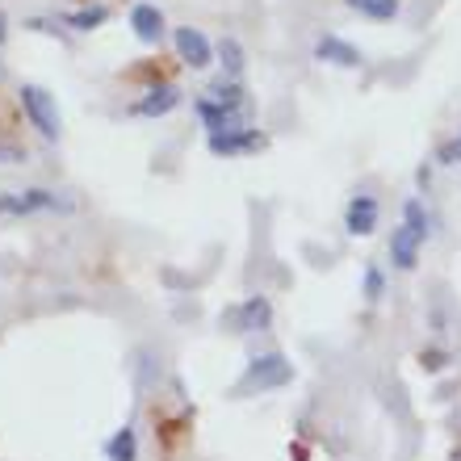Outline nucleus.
<instances>
[{
    "label": "nucleus",
    "instance_id": "6ab92c4d",
    "mask_svg": "<svg viewBox=\"0 0 461 461\" xmlns=\"http://www.w3.org/2000/svg\"><path fill=\"white\" fill-rule=\"evenodd\" d=\"M219 55H222V68H227V76L235 80V76L243 72V47L235 42V38H222V42H219Z\"/></svg>",
    "mask_w": 461,
    "mask_h": 461
},
{
    "label": "nucleus",
    "instance_id": "1a4fd4ad",
    "mask_svg": "<svg viewBox=\"0 0 461 461\" xmlns=\"http://www.w3.org/2000/svg\"><path fill=\"white\" fill-rule=\"evenodd\" d=\"M176 105H181V93H176L172 85H156L143 101H134L131 113L134 118H164V113H172Z\"/></svg>",
    "mask_w": 461,
    "mask_h": 461
},
{
    "label": "nucleus",
    "instance_id": "ddd939ff",
    "mask_svg": "<svg viewBox=\"0 0 461 461\" xmlns=\"http://www.w3.org/2000/svg\"><path fill=\"white\" fill-rule=\"evenodd\" d=\"M105 457L110 461H139V437H134V428H118V432L105 440Z\"/></svg>",
    "mask_w": 461,
    "mask_h": 461
},
{
    "label": "nucleus",
    "instance_id": "4be33fe9",
    "mask_svg": "<svg viewBox=\"0 0 461 461\" xmlns=\"http://www.w3.org/2000/svg\"><path fill=\"white\" fill-rule=\"evenodd\" d=\"M0 159H9V164H25V147H5L0 143Z\"/></svg>",
    "mask_w": 461,
    "mask_h": 461
},
{
    "label": "nucleus",
    "instance_id": "2eb2a0df",
    "mask_svg": "<svg viewBox=\"0 0 461 461\" xmlns=\"http://www.w3.org/2000/svg\"><path fill=\"white\" fill-rule=\"evenodd\" d=\"M210 101H219L222 110H235V113H240L243 105H248V93H243L240 80H227V85L219 80V85L210 88Z\"/></svg>",
    "mask_w": 461,
    "mask_h": 461
},
{
    "label": "nucleus",
    "instance_id": "39448f33",
    "mask_svg": "<svg viewBox=\"0 0 461 461\" xmlns=\"http://www.w3.org/2000/svg\"><path fill=\"white\" fill-rule=\"evenodd\" d=\"M206 147L214 156H252V151L265 147V134L256 126H240V131H227V134H210Z\"/></svg>",
    "mask_w": 461,
    "mask_h": 461
},
{
    "label": "nucleus",
    "instance_id": "f257e3e1",
    "mask_svg": "<svg viewBox=\"0 0 461 461\" xmlns=\"http://www.w3.org/2000/svg\"><path fill=\"white\" fill-rule=\"evenodd\" d=\"M17 97H22V110L25 118L34 122V131L42 134V139H59L63 134V122H59V110H55V97H50L47 88H38V85H22L17 88Z\"/></svg>",
    "mask_w": 461,
    "mask_h": 461
},
{
    "label": "nucleus",
    "instance_id": "4468645a",
    "mask_svg": "<svg viewBox=\"0 0 461 461\" xmlns=\"http://www.w3.org/2000/svg\"><path fill=\"white\" fill-rule=\"evenodd\" d=\"M348 9L369 17V22H394L399 17V0H348Z\"/></svg>",
    "mask_w": 461,
    "mask_h": 461
},
{
    "label": "nucleus",
    "instance_id": "f03ea898",
    "mask_svg": "<svg viewBox=\"0 0 461 461\" xmlns=\"http://www.w3.org/2000/svg\"><path fill=\"white\" fill-rule=\"evenodd\" d=\"M290 377H294V365L285 361L281 352H265V357H256V361L248 365L240 390H277V386H285Z\"/></svg>",
    "mask_w": 461,
    "mask_h": 461
},
{
    "label": "nucleus",
    "instance_id": "f3484780",
    "mask_svg": "<svg viewBox=\"0 0 461 461\" xmlns=\"http://www.w3.org/2000/svg\"><path fill=\"white\" fill-rule=\"evenodd\" d=\"M105 17H110V9H105V5H93V9L68 13V17H63V22L72 25V30H97V25L105 22Z\"/></svg>",
    "mask_w": 461,
    "mask_h": 461
},
{
    "label": "nucleus",
    "instance_id": "20e7f679",
    "mask_svg": "<svg viewBox=\"0 0 461 461\" xmlns=\"http://www.w3.org/2000/svg\"><path fill=\"white\" fill-rule=\"evenodd\" d=\"M172 42L181 50V59L194 68V72H206L210 63H214V47H210V38L194 25H181V30H172Z\"/></svg>",
    "mask_w": 461,
    "mask_h": 461
},
{
    "label": "nucleus",
    "instance_id": "423d86ee",
    "mask_svg": "<svg viewBox=\"0 0 461 461\" xmlns=\"http://www.w3.org/2000/svg\"><path fill=\"white\" fill-rule=\"evenodd\" d=\"M420 248H424V240L407 222H399V227L390 230V265L399 268V273H411L420 265Z\"/></svg>",
    "mask_w": 461,
    "mask_h": 461
},
{
    "label": "nucleus",
    "instance_id": "412c9836",
    "mask_svg": "<svg viewBox=\"0 0 461 461\" xmlns=\"http://www.w3.org/2000/svg\"><path fill=\"white\" fill-rule=\"evenodd\" d=\"M440 159H445V164H461V134L449 147H440Z\"/></svg>",
    "mask_w": 461,
    "mask_h": 461
},
{
    "label": "nucleus",
    "instance_id": "9b49d317",
    "mask_svg": "<svg viewBox=\"0 0 461 461\" xmlns=\"http://www.w3.org/2000/svg\"><path fill=\"white\" fill-rule=\"evenodd\" d=\"M197 118L206 122L210 134H227V131H240V126H243L240 113H235V110H222L219 101H210V97L197 101Z\"/></svg>",
    "mask_w": 461,
    "mask_h": 461
},
{
    "label": "nucleus",
    "instance_id": "f8f14e48",
    "mask_svg": "<svg viewBox=\"0 0 461 461\" xmlns=\"http://www.w3.org/2000/svg\"><path fill=\"white\" fill-rule=\"evenodd\" d=\"M273 323V306L268 298H248V303L235 311V328L240 331H265Z\"/></svg>",
    "mask_w": 461,
    "mask_h": 461
},
{
    "label": "nucleus",
    "instance_id": "0eeeda50",
    "mask_svg": "<svg viewBox=\"0 0 461 461\" xmlns=\"http://www.w3.org/2000/svg\"><path fill=\"white\" fill-rule=\"evenodd\" d=\"M315 59L319 63H331V68H361L365 55L352 42H344L340 34H323L315 42Z\"/></svg>",
    "mask_w": 461,
    "mask_h": 461
},
{
    "label": "nucleus",
    "instance_id": "7ed1b4c3",
    "mask_svg": "<svg viewBox=\"0 0 461 461\" xmlns=\"http://www.w3.org/2000/svg\"><path fill=\"white\" fill-rule=\"evenodd\" d=\"M38 210H68V202H59L47 189H22V194H0V214L22 219V214H38Z\"/></svg>",
    "mask_w": 461,
    "mask_h": 461
},
{
    "label": "nucleus",
    "instance_id": "a211bd4d",
    "mask_svg": "<svg viewBox=\"0 0 461 461\" xmlns=\"http://www.w3.org/2000/svg\"><path fill=\"white\" fill-rule=\"evenodd\" d=\"M361 294H365V303H382V294H386V273L377 265L365 268V281H361Z\"/></svg>",
    "mask_w": 461,
    "mask_h": 461
},
{
    "label": "nucleus",
    "instance_id": "aec40b11",
    "mask_svg": "<svg viewBox=\"0 0 461 461\" xmlns=\"http://www.w3.org/2000/svg\"><path fill=\"white\" fill-rule=\"evenodd\" d=\"M445 361H449V352H440V348L420 352V365H424L428 374H437V369H445Z\"/></svg>",
    "mask_w": 461,
    "mask_h": 461
},
{
    "label": "nucleus",
    "instance_id": "9d476101",
    "mask_svg": "<svg viewBox=\"0 0 461 461\" xmlns=\"http://www.w3.org/2000/svg\"><path fill=\"white\" fill-rule=\"evenodd\" d=\"M131 30H134L139 42L156 47L159 38H164V13H159L156 5H134L131 9Z\"/></svg>",
    "mask_w": 461,
    "mask_h": 461
},
{
    "label": "nucleus",
    "instance_id": "6e6552de",
    "mask_svg": "<svg viewBox=\"0 0 461 461\" xmlns=\"http://www.w3.org/2000/svg\"><path fill=\"white\" fill-rule=\"evenodd\" d=\"M344 230H348V235H357V240L374 235V230H377V197H369V194L352 197L348 210H344Z\"/></svg>",
    "mask_w": 461,
    "mask_h": 461
},
{
    "label": "nucleus",
    "instance_id": "5701e85b",
    "mask_svg": "<svg viewBox=\"0 0 461 461\" xmlns=\"http://www.w3.org/2000/svg\"><path fill=\"white\" fill-rule=\"evenodd\" d=\"M5 25H9V22H5V13H0V42H5Z\"/></svg>",
    "mask_w": 461,
    "mask_h": 461
},
{
    "label": "nucleus",
    "instance_id": "dca6fc26",
    "mask_svg": "<svg viewBox=\"0 0 461 461\" xmlns=\"http://www.w3.org/2000/svg\"><path fill=\"white\" fill-rule=\"evenodd\" d=\"M402 222H407L420 240H428V235H432V219H428V210H424V202H420V197H407V202H402Z\"/></svg>",
    "mask_w": 461,
    "mask_h": 461
}]
</instances>
